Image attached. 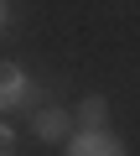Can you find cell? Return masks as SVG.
Returning <instances> with one entry per match:
<instances>
[{
	"label": "cell",
	"mask_w": 140,
	"mask_h": 156,
	"mask_svg": "<svg viewBox=\"0 0 140 156\" xmlns=\"http://www.w3.org/2000/svg\"><path fill=\"white\" fill-rule=\"evenodd\" d=\"M31 130H36V140H62L67 130H73V115H67L62 104H42L36 120H31Z\"/></svg>",
	"instance_id": "3957f363"
},
{
	"label": "cell",
	"mask_w": 140,
	"mask_h": 156,
	"mask_svg": "<svg viewBox=\"0 0 140 156\" xmlns=\"http://www.w3.org/2000/svg\"><path fill=\"white\" fill-rule=\"evenodd\" d=\"M5 21H11V5H5V0H0V26H5Z\"/></svg>",
	"instance_id": "8992f818"
},
{
	"label": "cell",
	"mask_w": 140,
	"mask_h": 156,
	"mask_svg": "<svg viewBox=\"0 0 140 156\" xmlns=\"http://www.w3.org/2000/svg\"><path fill=\"white\" fill-rule=\"evenodd\" d=\"M78 125H83V130H109V99H104V94H88V99L78 104Z\"/></svg>",
	"instance_id": "277c9868"
},
{
	"label": "cell",
	"mask_w": 140,
	"mask_h": 156,
	"mask_svg": "<svg viewBox=\"0 0 140 156\" xmlns=\"http://www.w3.org/2000/svg\"><path fill=\"white\" fill-rule=\"evenodd\" d=\"M31 78L16 68V62H0V109H21V104H31Z\"/></svg>",
	"instance_id": "7a4b0ae2"
},
{
	"label": "cell",
	"mask_w": 140,
	"mask_h": 156,
	"mask_svg": "<svg viewBox=\"0 0 140 156\" xmlns=\"http://www.w3.org/2000/svg\"><path fill=\"white\" fill-rule=\"evenodd\" d=\"M67 156H125V140L109 130H78L67 140Z\"/></svg>",
	"instance_id": "6da1fadb"
},
{
	"label": "cell",
	"mask_w": 140,
	"mask_h": 156,
	"mask_svg": "<svg viewBox=\"0 0 140 156\" xmlns=\"http://www.w3.org/2000/svg\"><path fill=\"white\" fill-rule=\"evenodd\" d=\"M0 156H16V130L0 125Z\"/></svg>",
	"instance_id": "5b68a950"
}]
</instances>
